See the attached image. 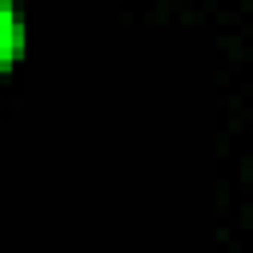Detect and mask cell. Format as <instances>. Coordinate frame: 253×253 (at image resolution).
Segmentation results:
<instances>
[{"label": "cell", "instance_id": "1", "mask_svg": "<svg viewBox=\"0 0 253 253\" xmlns=\"http://www.w3.org/2000/svg\"><path fill=\"white\" fill-rule=\"evenodd\" d=\"M20 43H24L20 16H16V8H12L8 0H0V67H8V63L16 59Z\"/></svg>", "mask_w": 253, "mask_h": 253}]
</instances>
